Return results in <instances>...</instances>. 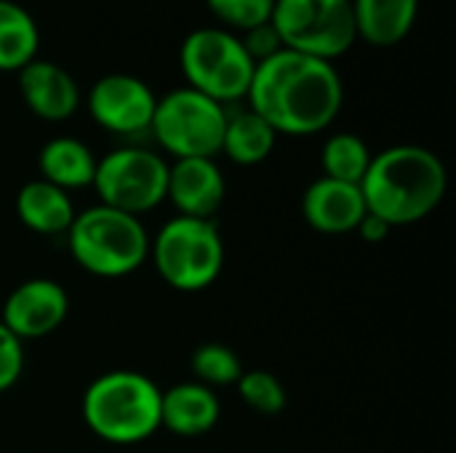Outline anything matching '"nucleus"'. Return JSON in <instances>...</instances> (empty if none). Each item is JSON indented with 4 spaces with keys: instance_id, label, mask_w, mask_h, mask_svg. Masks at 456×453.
I'll return each mask as SVG.
<instances>
[{
    "instance_id": "423d86ee",
    "label": "nucleus",
    "mask_w": 456,
    "mask_h": 453,
    "mask_svg": "<svg viewBox=\"0 0 456 453\" xmlns=\"http://www.w3.org/2000/svg\"><path fill=\"white\" fill-rule=\"evenodd\" d=\"M179 61L187 85L219 104L246 99L256 69L240 37L219 27L192 29L182 43Z\"/></svg>"
},
{
    "instance_id": "f257e3e1",
    "label": "nucleus",
    "mask_w": 456,
    "mask_h": 453,
    "mask_svg": "<svg viewBox=\"0 0 456 453\" xmlns=\"http://www.w3.org/2000/svg\"><path fill=\"white\" fill-rule=\"evenodd\" d=\"M342 77L331 61L281 48L259 61L248 85V109L275 133L307 136L329 128L342 109Z\"/></svg>"
},
{
    "instance_id": "20e7f679",
    "label": "nucleus",
    "mask_w": 456,
    "mask_h": 453,
    "mask_svg": "<svg viewBox=\"0 0 456 453\" xmlns=\"http://www.w3.org/2000/svg\"><path fill=\"white\" fill-rule=\"evenodd\" d=\"M67 246L72 259L96 278H126L150 259V235L139 216L102 203L75 214Z\"/></svg>"
},
{
    "instance_id": "0eeeda50",
    "label": "nucleus",
    "mask_w": 456,
    "mask_h": 453,
    "mask_svg": "<svg viewBox=\"0 0 456 453\" xmlns=\"http://www.w3.org/2000/svg\"><path fill=\"white\" fill-rule=\"evenodd\" d=\"M227 109L224 104L184 85L158 99L150 123L158 144L182 158H216L222 152Z\"/></svg>"
},
{
    "instance_id": "bb28decb",
    "label": "nucleus",
    "mask_w": 456,
    "mask_h": 453,
    "mask_svg": "<svg viewBox=\"0 0 456 453\" xmlns=\"http://www.w3.org/2000/svg\"><path fill=\"white\" fill-rule=\"evenodd\" d=\"M390 230H393V227H390L385 219H379V216H374V214L366 211V216L361 219V224H358L355 232H358L366 243H382V240L390 235Z\"/></svg>"
},
{
    "instance_id": "7ed1b4c3",
    "label": "nucleus",
    "mask_w": 456,
    "mask_h": 453,
    "mask_svg": "<svg viewBox=\"0 0 456 453\" xmlns=\"http://www.w3.org/2000/svg\"><path fill=\"white\" fill-rule=\"evenodd\" d=\"M80 411L104 443L134 446L160 430V387L136 371H110L88 384Z\"/></svg>"
},
{
    "instance_id": "dca6fc26",
    "label": "nucleus",
    "mask_w": 456,
    "mask_h": 453,
    "mask_svg": "<svg viewBox=\"0 0 456 453\" xmlns=\"http://www.w3.org/2000/svg\"><path fill=\"white\" fill-rule=\"evenodd\" d=\"M16 216L27 230H32L37 235H61L69 230V224L75 219V206H72L69 192H64L43 179H35L19 190Z\"/></svg>"
},
{
    "instance_id": "1a4fd4ad",
    "label": "nucleus",
    "mask_w": 456,
    "mask_h": 453,
    "mask_svg": "<svg viewBox=\"0 0 456 453\" xmlns=\"http://www.w3.org/2000/svg\"><path fill=\"white\" fill-rule=\"evenodd\" d=\"M168 163L144 147H120L96 160L94 190L102 206L139 216L166 200Z\"/></svg>"
},
{
    "instance_id": "b1692460",
    "label": "nucleus",
    "mask_w": 456,
    "mask_h": 453,
    "mask_svg": "<svg viewBox=\"0 0 456 453\" xmlns=\"http://www.w3.org/2000/svg\"><path fill=\"white\" fill-rule=\"evenodd\" d=\"M206 5L227 27L248 32L270 21L275 0H206Z\"/></svg>"
},
{
    "instance_id": "6e6552de",
    "label": "nucleus",
    "mask_w": 456,
    "mask_h": 453,
    "mask_svg": "<svg viewBox=\"0 0 456 453\" xmlns=\"http://www.w3.org/2000/svg\"><path fill=\"white\" fill-rule=\"evenodd\" d=\"M270 24L283 48L331 61L358 37L350 0H275Z\"/></svg>"
},
{
    "instance_id": "9d476101",
    "label": "nucleus",
    "mask_w": 456,
    "mask_h": 453,
    "mask_svg": "<svg viewBox=\"0 0 456 453\" xmlns=\"http://www.w3.org/2000/svg\"><path fill=\"white\" fill-rule=\"evenodd\" d=\"M155 104L158 99L152 88L142 77L126 72H112L99 77L88 93L91 117L102 128L123 136L150 131Z\"/></svg>"
},
{
    "instance_id": "393cba45",
    "label": "nucleus",
    "mask_w": 456,
    "mask_h": 453,
    "mask_svg": "<svg viewBox=\"0 0 456 453\" xmlns=\"http://www.w3.org/2000/svg\"><path fill=\"white\" fill-rule=\"evenodd\" d=\"M24 371V344L0 323V395L8 392Z\"/></svg>"
},
{
    "instance_id": "4be33fe9",
    "label": "nucleus",
    "mask_w": 456,
    "mask_h": 453,
    "mask_svg": "<svg viewBox=\"0 0 456 453\" xmlns=\"http://www.w3.org/2000/svg\"><path fill=\"white\" fill-rule=\"evenodd\" d=\"M190 366H192L195 382H200L211 390L238 384V379L243 374L240 358L227 344H219V342H206V344L195 347Z\"/></svg>"
},
{
    "instance_id": "5701e85b",
    "label": "nucleus",
    "mask_w": 456,
    "mask_h": 453,
    "mask_svg": "<svg viewBox=\"0 0 456 453\" xmlns=\"http://www.w3.org/2000/svg\"><path fill=\"white\" fill-rule=\"evenodd\" d=\"M238 395L240 400L254 411V414H262V417H278L286 411L289 406V395H286V387L281 384V379L270 371H243L240 379H238Z\"/></svg>"
},
{
    "instance_id": "f8f14e48",
    "label": "nucleus",
    "mask_w": 456,
    "mask_h": 453,
    "mask_svg": "<svg viewBox=\"0 0 456 453\" xmlns=\"http://www.w3.org/2000/svg\"><path fill=\"white\" fill-rule=\"evenodd\" d=\"M227 195V182L214 158H182L168 166L166 200L190 219H214Z\"/></svg>"
},
{
    "instance_id": "6ab92c4d",
    "label": "nucleus",
    "mask_w": 456,
    "mask_h": 453,
    "mask_svg": "<svg viewBox=\"0 0 456 453\" xmlns=\"http://www.w3.org/2000/svg\"><path fill=\"white\" fill-rule=\"evenodd\" d=\"M275 139H278L275 128L254 109H240L232 115L227 112L222 152L238 166H256L270 158Z\"/></svg>"
},
{
    "instance_id": "39448f33",
    "label": "nucleus",
    "mask_w": 456,
    "mask_h": 453,
    "mask_svg": "<svg viewBox=\"0 0 456 453\" xmlns=\"http://www.w3.org/2000/svg\"><path fill=\"white\" fill-rule=\"evenodd\" d=\"M150 256L166 286L195 294L216 283L224 267V240L214 219L174 216L150 243Z\"/></svg>"
},
{
    "instance_id": "f03ea898",
    "label": "nucleus",
    "mask_w": 456,
    "mask_h": 453,
    "mask_svg": "<svg viewBox=\"0 0 456 453\" xmlns=\"http://www.w3.org/2000/svg\"><path fill=\"white\" fill-rule=\"evenodd\" d=\"M449 174L444 160L417 144H398L371 155L361 179L366 211L390 227H406L428 219L446 198Z\"/></svg>"
},
{
    "instance_id": "a211bd4d",
    "label": "nucleus",
    "mask_w": 456,
    "mask_h": 453,
    "mask_svg": "<svg viewBox=\"0 0 456 453\" xmlns=\"http://www.w3.org/2000/svg\"><path fill=\"white\" fill-rule=\"evenodd\" d=\"M358 37L374 45L401 43L419 13V0H350Z\"/></svg>"
},
{
    "instance_id": "412c9836",
    "label": "nucleus",
    "mask_w": 456,
    "mask_h": 453,
    "mask_svg": "<svg viewBox=\"0 0 456 453\" xmlns=\"http://www.w3.org/2000/svg\"><path fill=\"white\" fill-rule=\"evenodd\" d=\"M369 163H371V152H369L366 142L355 133L329 136V142L323 144V152H321L323 176L347 182V184H361V179L369 171Z\"/></svg>"
},
{
    "instance_id": "f3484780",
    "label": "nucleus",
    "mask_w": 456,
    "mask_h": 453,
    "mask_svg": "<svg viewBox=\"0 0 456 453\" xmlns=\"http://www.w3.org/2000/svg\"><path fill=\"white\" fill-rule=\"evenodd\" d=\"M37 168L40 179L69 192V190H83L94 184L96 174V158L75 136H56L43 144L37 155Z\"/></svg>"
},
{
    "instance_id": "a878e982",
    "label": "nucleus",
    "mask_w": 456,
    "mask_h": 453,
    "mask_svg": "<svg viewBox=\"0 0 456 453\" xmlns=\"http://www.w3.org/2000/svg\"><path fill=\"white\" fill-rule=\"evenodd\" d=\"M240 43H243L246 53H248L256 64L265 61V59H270L273 53H278V51L283 48V43H281V37H278V32H275V27H273L270 21H267V24H259V27H254V29H248V32H243Z\"/></svg>"
},
{
    "instance_id": "2eb2a0df",
    "label": "nucleus",
    "mask_w": 456,
    "mask_h": 453,
    "mask_svg": "<svg viewBox=\"0 0 456 453\" xmlns=\"http://www.w3.org/2000/svg\"><path fill=\"white\" fill-rule=\"evenodd\" d=\"M222 406L216 390L200 382H182L160 390V430L179 438H200L216 427Z\"/></svg>"
},
{
    "instance_id": "4468645a",
    "label": "nucleus",
    "mask_w": 456,
    "mask_h": 453,
    "mask_svg": "<svg viewBox=\"0 0 456 453\" xmlns=\"http://www.w3.org/2000/svg\"><path fill=\"white\" fill-rule=\"evenodd\" d=\"M19 91L24 104L43 120H67L80 104V88L72 75L45 59H32L19 69Z\"/></svg>"
},
{
    "instance_id": "aec40b11",
    "label": "nucleus",
    "mask_w": 456,
    "mask_h": 453,
    "mask_svg": "<svg viewBox=\"0 0 456 453\" xmlns=\"http://www.w3.org/2000/svg\"><path fill=\"white\" fill-rule=\"evenodd\" d=\"M35 19L13 0H0V69H21L37 56Z\"/></svg>"
},
{
    "instance_id": "ddd939ff",
    "label": "nucleus",
    "mask_w": 456,
    "mask_h": 453,
    "mask_svg": "<svg viewBox=\"0 0 456 453\" xmlns=\"http://www.w3.org/2000/svg\"><path fill=\"white\" fill-rule=\"evenodd\" d=\"M302 216L315 232L323 235L355 232L366 216L361 184H347L329 176L315 179L302 195Z\"/></svg>"
},
{
    "instance_id": "9b49d317",
    "label": "nucleus",
    "mask_w": 456,
    "mask_h": 453,
    "mask_svg": "<svg viewBox=\"0 0 456 453\" xmlns=\"http://www.w3.org/2000/svg\"><path fill=\"white\" fill-rule=\"evenodd\" d=\"M69 312V296L67 291L48 278H32L19 283L5 304L0 323L19 339H43L53 334Z\"/></svg>"
}]
</instances>
